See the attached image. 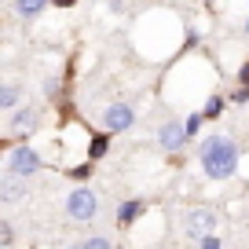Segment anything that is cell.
<instances>
[{"label": "cell", "mask_w": 249, "mask_h": 249, "mask_svg": "<svg viewBox=\"0 0 249 249\" xmlns=\"http://www.w3.org/2000/svg\"><path fill=\"white\" fill-rule=\"evenodd\" d=\"M22 198H26V183L15 176V172L0 179V202H22Z\"/></svg>", "instance_id": "52a82bcc"}, {"label": "cell", "mask_w": 249, "mask_h": 249, "mask_svg": "<svg viewBox=\"0 0 249 249\" xmlns=\"http://www.w3.org/2000/svg\"><path fill=\"white\" fill-rule=\"evenodd\" d=\"M66 213H70L73 220H81V224L95 220V213H99V198H95V191H88V187H77V191L66 198Z\"/></svg>", "instance_id": "7a4b0ae2"}, {"label": "cell", "mask_w": 249, "mask_h": 249, "mask_svg": "<svg viewBox=\"0 0 249 249\" xmlns=\"http://www.w3.org/2000/svg\"><path fill=\"white\" fill-rule=\"evenodd\" d=\"M238 85H249V62H246V66L238 70Z\"/></svg>", "instance_id": "ac0fdd59"}, {"label": "cell", "mask_w": 249, "mask_h": 249, "mask_svg": "<svg viewBox=\"0 0 249 249\" xmlns=\"http://www.w3.org/2000/svg\"><path fill=\"white\" fill-rule=\"evenodd\" d=\"M52 0H15V8H18V15H26V18H37L40 11L48 8Z\"/></svg>", "instance_id": "9c48e42d"}, {"label": "cell", "mask_w": 249, "mask_h": 249, "mask_svg": "<svg viewBox=\"0 0 249 249\" xmlns=\"http://www.w3.org/2000/svg\"><path fill=\"white\" fill-rule=\"evenodd\" d=\"M246 33H249V18H246Z\"/></svg>", "instance_id": "44dd1931"}, {"label": "cell", "mask_w": 249, "mask_h": 249, "mask_svg": "<svg viewBox=\"0 0 249 249\" xmlns=\"http://www.w3.org/2000/svg\"><path fill=\"white\" fill-rule=\"evenodd\" d=\"M224 114V99H220V95H213L209 103H205V110H202V117H220Z\"/></svg>", "instance_id": "4fadbf2b"}, {"label": "cell", "mask_w": 249, "mask_h": 249, "mask_svg": "<svg viewBox=\"0 0 249 249\" xmlns=\"http://www.w3.org/2000/svg\"><path fill=\"white\" fill-rule=\"evenodd\" d=\"M107 147H110V140H107V136H95V140L88 143V154H92V161H95V158H103V154H107Z\"/></svg>", "instance_id": "7c38bea8"}, {"label": "cell", "mask_w": 249, "mask_h": 249, "mask_svg": "<svg viewBox=\"0 0 249 249\" xmlns=\"http://www.w3.org/2000/svg\"><path fill=\"white\" fill-rule=\"evenodd\" d=\"M33 124H37V107H26V110H18V114L11 117V128H15L18 136H22V132H30Z\"/></svg>", "instance_id": "ba28073f"}, {"label": "cell", "mask_w": 249, "mask_h": 249, "mask_svg": "<svg viewBox=\"0 0 249 249\" xmlns=\"http://www.w3.org/2000/svg\"><path fill=\"white\" fill-rule=\"evenodd\" d=\"M85 249H114V246H110L107 238H88V242H85Z\"/></svg>", "instance_id": "9a60e30c"}, {"label": "cell", "mask_w": 249, "mask_h": 249, "mask_svg": "<svg viewBox=\"0 0 249 249\" xmlns=\"http://www.w3.org/2000/svg\"><path fill=\"white\" fill-rule=\"evenodd\" d=\"M213 227H216L213 209H191L183 216V234H191V238H205V234H213Z\"/></svg>", "instance_id": "3957f363"}, {"label": "cell", "mask_w": 249, "mask_h": 249, "mask_svg": "<svg viewBox=\"0 0 249 249\" xmlns=\"http://www.w3.org/2000/svg\"><path fill=\"white\" fill-rule=\"evenodd\" d=\"M238 165V150L227 136H213V140L202 143V169L209 179H227Z\"/></svg>", "instance_id": "6da1fadb"}, {"label": "cell", "mask_w": 249, "mask_h": 249, "mask_svg": "<svg viewBox=\"0 0 249 249\" xmlns=\"http://www.w3.org/2000/svg\"><path fill=\"white\" fill-rule=\"evenodd\" d=\"M198 242H202V249H220V238H216V234H205V238H198Z\"/></svg>", "instance_id": "2e32d148"}, {"label": "cell", "mask_w": 249, "mask_h": 249, "mask_svg": "<svg viewBox=\"0 0 249 249\" xmlns=\"http://www.w3.org/2000/svg\"><path fill=\"white\" fill-rule=\"evenodd\" d=\"M66 249H85V242H81V246H66Z\"/></svg>", "instance_id": "ffe728a7"}, {"label": "cell", "mask_w": 249, "mask_h": 249, "mask_svg": "<svg viewBox=\"0 0 249 249\" xmlns=\"http://www.w3.org/2000/svg\"><path fill=\"white\" fill-rule=\"evenodd\" d=\"M55 4H59V8H70V4H73V0H55Z\"/></svg>", "instance_id": "d6986e66"}, {"label": "cell", "mask_w": 249, "mask_h": 249, "mask_svg": "<svg viewBox=\"0 0 249 249\" xmlns=\"http://www.w3.org/2000/svg\"><path fill=\"white\" fill-rule=\"evenodd\" d=\"M198 124H202V114H191V117L183 121V132H187V136H195V132H198Z\"/></svg>", "instance_id": "5bb4252c"}, {"label": "cell", "mask_w": 249, "mask_h": 249, "mask_svg": "<svg viewBox=\"0 0 249 249\" xmlns=\"http://www.w3.org/2000/svg\"><path fill=\"white\" fill-rule=\"evenodd\" d=\"M37 169H40V154L33 147H15L8 154V172H15V176H33Z\"/></svg>", "instance_id": "277c9868"}, {"label": "cell", "mask_w": 249, "mask_h": 249, "mask_svg": "<svg viewBox=\"0 0 249 249\" xmlns=\"http://www.w3.org/2000/svg\"><path fill=\"white\" fill-rule=\"evenodd\" d=\"M140 213H143V202H124L121 209H117V224H121V227H124V224H132Z\"/></svg>", "instance_id": "30bf717a"}, {"label": "cell", "mask_w": 249, "mask_h": 249, "mask_svg": "<svg viewBox=\"0 0 249 249\" xmlns=\"http://www.w3.org/2000/svg\"><path fill=\"white\" fill-rule=\"evenodd\" d=\"M191 140V136L183 132V121H169L161 128V132H158V147L161 150H169V154H176V150H183V143Z\"/></svg>", "instance_id": "8992f818"}, {"label": "cell", "mask_w": 249, "mask_h": 249, "mask_svg": "<svg viewBox=\"0 0 249 249\" xmlns=\"http://www.w3.org/2000/svg\"><path fill=\"white\" fill-rule=\"evenodd\" d=\"M0 246H11V227L0 224Z\"/></svg>", "instance_id": "e0dca14e"}, {"label": "cell", "mask_w": 249, "mask_h": 249, "mask_svg": "<svg viewBox=\"0 0 249 249\" xmlns=\"http://www.w3.org/2000/svg\"><path fill=\"white\" fill-rule=\"evenodd\" d=\"M18 103V88L15 85H0V110H11Z\"/></svg>", "instance_id": "8fae6325"}, {"label": "cell", "mask_w": 249, "mask_h": 249, "mask_svg": "<svg viewBox=\"0 0 249 249\" xmlns=\"http://www.w3.org/2000/svg\"><path fill=\"white\" fill-rule=\"evenodd\" d=\"M136 121V110L124 107V103H110L103 110V124H107V132H124V128H132Z\"/></svg>", "instance_id": "5b68a950"}]
</instances>
